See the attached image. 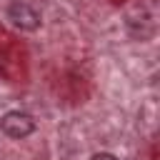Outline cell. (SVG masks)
<instances>
[{"label":"cell","instance_id":"cell-3","mask_svg":"<svg viewBox=\"0 0 160 160\" xmlns=\"http://www.w3.org/2000/svg\"><path fill=\"white\" fill-rule=\"evenodd\" d=\"M90 160H118L115 155H110V152H98V155H92Z\"/></svg>","mask_w":160,"mask_h":160},{"label":"cell","instance_id":"cell-2","mask_svg":"<svg viewBox=\"0 0 160 160\" xmlns=\"http://www.w3.org/2000/svg\"><path fill=\"white\" fill-rule=\"evenodd\" d=\"M8 18H10L12 25L20 28V30H35V28L40 25V15H38V10L30 8V5L22 2V0H15V2L8 8Z\"/></svg>","mask_w":160,"mask_h":160},{"label":"cell","instance_id":"cell-1","mask_svg":"<svg viewBox=\"0 0 160 160\" xmlns=\"http://www.w3.org/2000/svg\"><path fill=\"white\" fill-rule=\"evenodd\" d=\"M0 130L8 135V138H15V140H22L28 135L35 132V120L32 115L28 112H20V110H10L0 118Z\"/></svg>","mask_w":160,"mask_h":160}]
</instances>
